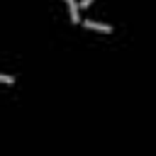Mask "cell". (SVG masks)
I'll list each match as a JSON object with an SVG mask.
<instances>
[{
    "label": "cell",
    "instance_id": "obj_3",
    "mask_svg": "<svg viewBox=\"0 0 156 156\" xmlns=\"http://www.w3.org/2000/svg\"><path fill=\"white\" fill-rule=\"evenodd\" d=\"M0 83L10 85V83H15V78H12V76H7V73H2V76H0Z\"/></svg>",
    "mask_w": 156,
    "mask_h": 156
},
{
    "label": "cell",
    "instance_id": "obj_2",
    "mask_svg": "<svg viewBox=\"0 0 156 156\" xmlns=\"http://www.w3.org/2000/svg\"><path fill=\"white\" fill-rule=\"evenodd\" d=\"M88 29H98V32H112V27L110 24H102V22H95V20H85L83 22Z\"/></svg>",
    "mask_w": 156,
    "mask_h": 156
},
{
    "label": "cell",
    "instance_id": "obj_4",
    "mask_svg": "<svg viewBox=\"0 0 156 156\" xmlns=\"http://www.w3.org/2000/svg\"><path fill=\"white\" fill-rule=\"evenodd\" d=\"M90 2H93V0H80V7H88Z\"/></svg>",
    "mask_w": 156,
    "mask_h": 156
},
{
    "label": "cell",
    "instance_id": "obj_1",
    "mask_svg": "<svg viewBox=\"0 0 156 156\" xmlns=\"http://www.w3.org/2000/svg\"><path fill=\"white\" fill-rule=\"evenodd\" d=\"M66 5H68V12H71V22L78 24V22H80V15H78V0H66Z\"/></svg>",
    "mask_w": 156,
    "mask_h": 156
}]
</instances>
